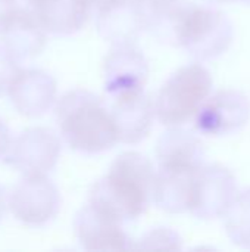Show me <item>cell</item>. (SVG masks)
Instances as JSON below:
<instances>
[{
	"label": "cell",
	"mask_w": 250,
	"mask_h": 252,
	"mask_svg": "<svg viewBox=\"0 0 250 252\" xmlns=\"http://www.w3.org/2000/svg\"><path fill=\"white\" fill-rule=\"evenodd\" d=\"M6 164L22 173L46 174L60 157L59 137L46 127H31L15 137L6 152Z\"/></svg>",
	"instance_id": "7"
},
{
	"label": "cell",
	"mask_w": 250,
	"mask_h": 252,
	"mask_svg": "<svg viewBox=\"0 0 250 252\" xmlns=\"http://www.w3.org/2000/svg\"><path fill=\"white\" fill-rule=\"evenodd\" d=\"M208 1H212V3H228V1H236V0H208Z\"/></svg>",
	"instance_id": "25"
},
{
	"label": "cell",
	"mask_w": 250,
	"mask_h": 252,
	"mask_svg": "<svg viewBox=\"0 0 250 252\" xmlns=\"http://www.w3.org/2000/svg\"><path fill=\"white\" fill-rule=\"evenodd\" d=\"M103 75L105 90L113 97L121 93L143 90L149 77V65L134 43L113 44L105 59Z\"/></svg>",
	"instance_id": "11"
},
{
	"label": "cell",
	"mask_w": 250,
	"mask_h": 252,
	"mask_svg": "<svg viewBox=\"0 0 250 252\" xmlns=\"http://www.w3.org/2000/svg\"><path fill=\"white\" fill-rule=\"evenodd\" d=\"M149 27L140 0H108L96 10V28L112 44L134 43Z\"/></svg>",
	"instance_id": "10"
},
{
	"label": "cell",
	"mask_w": 250,
	"mask_h": 252,
	"mask_svg": "<svg viewBox=\"0 0 250 252\" xmlns=\"http://www.w3.org/2000/svg\"><path fill=\"white\" fill-rule=\"evenodd\" d=\"M236 179L221 165H203L193 183L189 213L202 220L217 219L225 214L236 198Z\"/></svg>",
	"instance_id": "8"
},
{
	"label": "cell",
	"mask_w": 250,
	"mask_h": 252,
	"mask_svg": "<svg viewBox=\"0 0 250 252\" xmlns=\"http://www.w3.org/2000/svg\"><path fill=\"white\" fill-rule=\"evenodd\" d=\"M87 10H88V13L90 12H96L100 6H103L108 0H78Z\"/></svg>",
	"instance_id": "23"
},
{
	"label": "cell",
	"mask_w": 250,
	"mask_h": 252,
	"mask_svg": "<svg viewBox=\"0 0 250 252\" xmlns=\"http://www.w3.org/2000/svg\"><path fill=\"white\" fill-rule=\"evenodd\" d=\"M10 143H12L10 131H9L7 126L0 120V158L6 155V152H7Z\"/></svg>",
	"instance_id": "22"
},
{
	"label": "cell",
	"mask_w": 250,
	"mask_h": 252,
	"mask_svg": "<svg viewBox=\"0 0 250 252\" xmlns=\"http://www.w3.org/2000/svg\"><path fill=\"white\" fill-rule=\"evenodd\" d=\"M155 168L136 151L122 152L90 190V204L121 223L137 220L152 201Z\"/></svg>",
	"instance_id": "1"
},
{
	"label": "cell",
	"mask_w": 250,
	"mask_h": 252,
	"mask_svg": "<svg viewBox=\"0 0 250 252\" xmlns=\"http://www.w3.org/2000/svg\"><path fill=\"white\" fill-rule=\"evenodd\" d=\"M149 30L199 61L221 56L233 41V25L222 12L184 1L155 19Z\"/></svg>",
	"instance_id": "2"
},
{
	"label": "cell",
	"mask_w": 250,
	"mask_h": 252,
	"mask_svg": "<svg viewBox=\"0 0 250 252\" xmlns=\"http://www.w3.org/2000/svg\"><path fill=\"white\" fill-rule=\"evenodd\" d=\"M156 158L159 168L199 170L205 165V149L199 137L177 126L159 137Z\"/></svg>",
	"instance_id": "14"
},
{
	"label": "cell",
	"mask_w": 250,
	"mask_h": 252,
	"mask_svg": "<svg viewBox=\"0 0 250 252\" xmlns=\"http://www.w3.org/2000/svg\"><path fill=\"white\" fill-rule=\"evenodd\" d=\"M6 205H7V196H6V193H4V189L0 186V219H1L3 214H4Z\"/></svg>",
	"instance_id": "24"
},
{
	"label": "cell",
	"mask_w": 250,
	"mask_h": 252,
	"mask_svg": "<svg viewBox=\"0 0 250 252\" xmlns=\"http://www.w3.org/2000/svg\"><path fill=\"white\" fill-rule=\"evenodd\" d=\"M224 216L230 239L239 247L250 248V189L236 195Z\"/></svg>",
	"instance_id": "18"
},
{
	"label": "cell",
	"mask_w": 250,
	"mask_h": 252,
	"mask_svg": "<svg viewBox=\"0 0 250 252\" xmlns=\"http://www.w3.org/2000/svg\"><path fill=\"white\" fill-rule=\"evenodd\" d=\"M1 44L18 59H29L46 46V31L29 9L18 7L0 31Z\"/></svg>",
	"instance_id": "15"
},
{
	"label": "cell",
	"mask_w": 250,
	"mask_h": 252,
	"mask_svg": "<svg viewBox=\"0 0 250 252\" xmlns=\"http://www.w3.org/2000/svg\"><path fill=\"white\" fill-rule=\"evenodd\" d=\"M18 59L0 43V94L4 93L18 72Z\"/></svg>",
	"instance_id": "20"
},
{
	"label": "cell",
	"mask_w": 250,
	"mask_h": 252,
	"mask_svg": "<svg viewBox=\"0 0 250 252\" xmlns=\"http://www.w3.org/2000/svg\"><path fill=\"white\" fill-rule=\"evenodd\" d=\"M28 9L46 32L56 35L75 34L88 16V10L78 0H38Z\"/></svg>",
	"instance_id": "17"
},
{
	"label": "cell",
	"mask_w": 250,
	"mask_h": 252,
	"mask_svg": "<svg viewBox=\"0 0 250 252\" xmlns=\"http://www.w3.org/2000/svg\"><path fill=\"white\" fill-rule=\"evenodd\" d=\"M242 1H246V3H250V0H242Z\"/></svg>",
	"instance_id": "27"
},
{
	"label": "cell",
	"mask_w": 250,
	"mask_h": 252,
	"mask_svg": "<svg viewBox=\"0 0 250 252\" xmlns=\"http://www.w3.org/2000/svg\"><path fill=\"white\" fill-rule=\"evenodd\" d=\"M199 170L158 168L153 183V202L169 214L189 213L196 173Z\"/></svg>",
	"instance_id": "16"
},
{
	"label": "cell",
	"mask_w": 250,
	"mask_h": 252,
	"mask_svg": "<svg viewBox=\"0 0 250 252\" xmlns=\"http://www.w3.org/2000/svg\"><path fill=\"white\" fill-rule=\"evenodd\" d=\"M24 1H25L28 6H32V4H34V3H37L38 0H24Z\"/></svg>",
	"instance_id": "26"
},
{
	"label": "cell",
	"mask_w": 250,
	"mask_h": 252,
	"mask_svg": "<svg viewBox=\"0 0 250 252\" xmlns=\"http://www.w3.org/2000/svg\"><path fill=\"white\" fill-rule=\"evenodd\" d=\"M16 9V0H0V31Z\"/></svg>",
	"instance_id": "21"
},
{
	"label": "cell",
	"mask_w": 250,
	"mask_h": 252,
	"mask_svg": "<svg viewBox=\"0 0 250 252\" xmlns=\"http://www.w3.org/2000/svg\"><path fill=\"white\" fill-rule=\"evenodd\" d=\"M56 121L65 143L81 154H100L119 142L111 112L90 90L66 92L56 103Z\"/></svg>",
	"instance_id": "3"
},
{
	"label": "cell",
	"mask_w": 250,
	"mask_h": 252,
	"mask_svg": "<svg viewBox=\"0 0 250 252\" xmlns=\"http://www.w3.org/2000/svg\"><path fill=\"white\" fill-rule=\"evenodd\" d=\"M250 100L239 90H221L208 96L194 114V127L209 137L228 136L246 126Z\"/></svg>",
	"instance_id": "6"
},
{
	"label": "cell",
	"mask_w": 250,
	"mask_h": 252,
	"mask_svg": "<svg viewBox=\"0 0 250 252\" xmlns=\"http://www.w3.org/2000/svg\"><path fill=\"white\" fill-rule=\"evenodd\" d=\"M111 109L112 120L116 127L118 140L125 145H137L143 142L153 124L155 106L143 90L127 92L113 96Z\"/></svg>",
	"instance_id": "13"
},
{
	"label": "cell",
	"mask_w": 250,
	"mask_h": 252,
	"mask_svg": "<svg viewBox=\"0 0 250 252\" xmlns=\"http://www.w3.org/2000/svg\"><path fill=\"white\" fill-rule=\"evenodd\" d=\"M134 250H181V238L171 229L158 227L144 233Z\"/></svg>",
	"instance_id": "19"
},
{
	"label": "cell",
	"mask_w": 250,
	"mask_h": 252,
	"mask_svg": "<svg viewBox=\"0 0 250 252\" xmlns=\"http://www.w3.org/2000/svg\"><path fill=\"white\" fill-rule=\"evenodd\" d=\"M212 90V77L200 63H190L175 71L161 87L155 115L161 124L177 127L194 117Z\"/></svg>",
	"instance_id": "4"
},
{
	"label": "cell",
	"mask_w": 250,
	"mask_h": 252,
	"mask_svg": "<svg viewBox=\"0 0 250 252\" xmlns=\"http://www.w3.org/2000/svg\"><path fill=\"white\" fill-rule=\"evenodd\" d=\"M121 224V221L91 204L83 207L74 219L75 236L85 251L134 250V242Z\"/></svg>",
	"instance_id": "9"
},
{
	"label": "cell",
	"mask_w": 250,
	"mask_h": 252,
	"mask_svg": "<svg viewBox=\"0 0 250 252\" xmlns=\"http://www.w3.org/2000/svg\"><path fill=\"white\" fill-rule=\"evenodd\" d=\"M7 207L21 223L31 227L44 226L59 211V190L44 174L24 176L9 193Z\"/></svg>",
	"instance_id": "5"
},
{
	"label": "cell",
	"mask_w": 250,
	"mask_h": 252,
	"mask_svg": "<svg viewBox=\"0 0 250 252\" xmlns=\"http://www.w3.org/2000/svg\"><path fill=\"white\" fill-rule=\"evenodd\" d=\"M6 93L15 109L25 117H41L56 102V81L41 69H18Z\"/></svg>",
	"instance_id": "12"
}]
</instances>
